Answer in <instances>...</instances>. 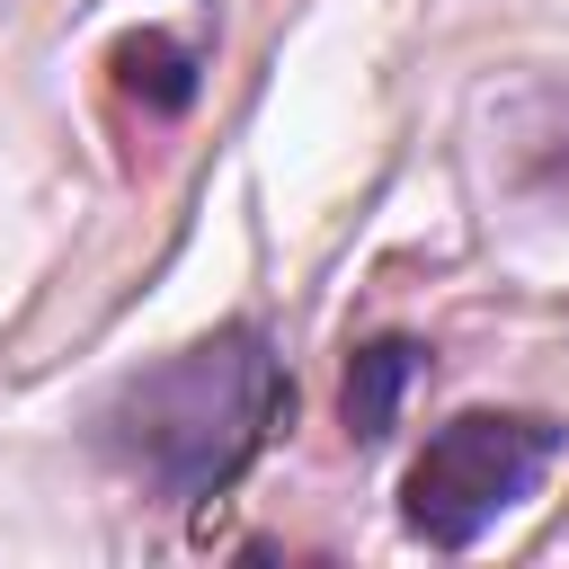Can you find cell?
<instances>
[{"instance_id": "cell-1", "label": "cell", "mask_w": 569, "mask_h": 569, "mask_svg": "<svg viewBox=\"0 0 569 569\" xmlns=\"http://www.w3.org/2000/svg\"><path fill=\"white\" fill-rule=\"evenodd\" d=\"M284 418H293V373L276 338L258 320H222L178 356L124 373L116 400L98 409V445L169 507H204L267 453Z\"/></svg>"}, {"instance_id": "cell-2", "label": "cell", "mask_w": 569, "mask_h": 569, "mask_svg": "<svg viewBox=\"0 0 569 569\" xmlns=\"http://www.w3.org/2000/svg\"><path fill=\"white\" fill-rule=\"evenodd\" d=\"M560 427L525 418V409H462L427 436V453L400 480V525L427 551H471L507 507H525L542 489V471L560 462Z\"/></svg>"}, {"instance_id": "cell-3", "label": "cell", "mask_w": 569, "mask_h": 569, "mask_svg": "<svg viewBox=\"0 0 569 569\" xmlns=\"http://www.w3.org/2000/svg\"><path fill=\"white\" fill-rule=\"evenodd\" d=\"M418 373H427V347H418V338H373V347H356V356H347V382H338L347 436H356V445H382V436L400 427V400H409Z\"/></svg>"}, {"instance_id": "cell-4", "label": "cell", "mask_w": 569, "mask_h": 569, "mask_svg": "<svg viewBox=\"0 0 569 569\" xmlns=\"http://www.w3.org/2000/svg\"><path fill=\"white\" fill-rule=\"evenodd\" d=\"M516 151H507V178L542 204H569V89H533L516 116H507Z\"/></svg>"}, {"instance_id": "cell-5", "label": "cell", "mask_w": 569, "mask_h": 569, "mask_svg": "<svg viewBox=\"0 0 569 569\" xmlns=\"http://www.w3.org/2000/svg\"><path fill=\"white\" fill-rule=\"evenodd\" d=\"M107 62H116V80H124L142 107H160V116H178V107L196 98V53L169 44V36H124Z\"/></svg>"}]
</instances>
